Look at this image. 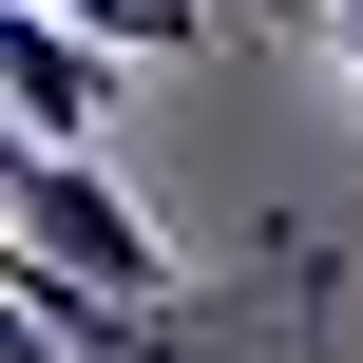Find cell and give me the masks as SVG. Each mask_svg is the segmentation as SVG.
<instances>
[{"label":"cell","mask_w":363,"mask_h":363,"mask_svg":"<svg viewBox=\"0 0 363 363\" xmlns=\"http://www.w3.org/2000/svg\"><path fill=\"white\" fill-rule=\"evenodd\" d=\"M0 115L96 134V115H115V38H96L77 0H0Z\"/></svg>","instance_id":"obj_1"},{"label":"cell","mask_w":363,"mask_h":363,"mask_svg":"<svg viewBox=\"0 0 363 363\" xmlns=\"http://www.w3.org/2000/svg\"><path fill=\"white\" fill-rule=\"evenodd\" d=\"M77 19H96L115 57H191V38H211V0H77Z\"/></svg>","instance_id":"obj_2"},{"label":"cell","mask_w":363,"mask_h":363,"mask_svg":"<svg viewBox=\"0 0 363 363\" xmlns=\"http://www.w3.org/2000/svg\"><path fill=\"white\" fill-rule=\"evenodd\" d=\"M345 57H363V0H345Z\"/></svg>","instance_id":"obj_3"},{"label":"cell","mask_w":363,"mask_h":363,"mask_svg":"<svg viewBox=\"0 0 363 363\" xmlns=\"http://www.w3.org/2000/svg\"><path fill=\"white\" fill-rule=\"evenodd\" d=\"M0 230H19V211H0Z\"/></svg>","instance_id":"obj_4"}]
</instances>
